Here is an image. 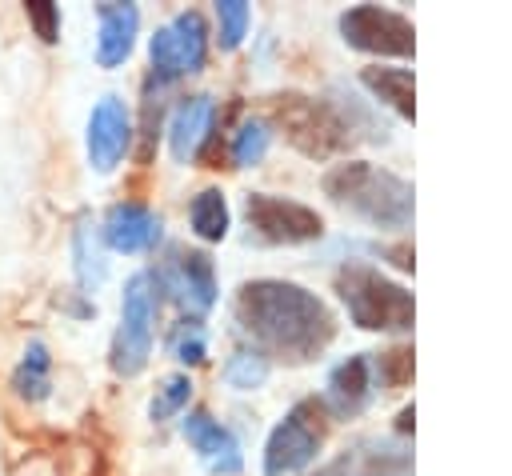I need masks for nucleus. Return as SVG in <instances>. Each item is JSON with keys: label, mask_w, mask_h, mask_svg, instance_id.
I'll return each instance as SVG.
<instances>
[{"label": "nucleus", "mask_w": 512, "mask_h": 476, "mask_svg": "<svg viewBox=\"0 0 512 476\" xmlns=\"http://www.w3.org/2000/svg\"><path fill=\"white\" fill-rule=\"evenodd\" d=\"M236 320L260 348L296 364L320 356L336 336L328 304L292 280H248L236 292Z\"/></svg>", "instance_id": "obj_1"}, {"label": "nucleus", "mask_w": 512, "mask_h": 476, "mask_svg": "<svg viewBox=\"0 0 512 476\" xmlns=\"http://www.w3.org/2000/svg\"><path fill=\"white\" fill-rule=\"evenodd\" d=\"M324 192L376 228H404L416 212V192L404 176L368 160H344L324 176Z\"/></svg>", "instance_id": "obj_2"}, {"label": "nucleus", "mask_w": 512, "mask_h": 476, "mask_svg": "<svg viewBox=\"0 0 512 476\" xmlns=\"http://www.w3.org/2000/svg\"><path fill=\"white\" fill-rule=\"evenodd\" d=\"M336 292L364 332H408L416 320V300L404 284L388 280L372 264H344L336 272Z\"/></svg>", "instance_id": "obj_3"}, {"label": "nucleus", "mask_w": 512, "mask_h": 476, "mask_svg": "<svg viewBox=\"0 0 512 476\" xmlns=\"http://www.w3.org/2000/svg\"><path fill=\"white\" fill-rule=\"evenodd\" d=\"M324 432H328V412L316 396L308 400H296L284 420L272 428L268 444H264V476H296L304 472L320 444H324Z\"/></svg>", "instance_id": "obj_4"}, {"label": "nucleus", "mask_w": 512, "mask_h": 476, "mask_svg": "<svg viewBox=\"0 0 512 476\" xmlns=\"http://www.w3.org/2000/svg\"><path fill=\"white\" fill-rule=\"evenodd\" d=\"M152 324H156V280L152 272H136L124 284L120 328L112 340V372L136 376L152 356Z\"/></svg>", "instance_id": "obj_5"}, {"label": "nucleus", "mask_w": 512, "mask_h": 476, "mask_svg": "<svg viewBox=\"0 0 512 476\" xmlns=\"http://www.w3.org/2000/svg\"><path fill=\"white\" fill-rule=\"evenodd\" d=\"M276 120L284 124L288 140L304 152V156H332L340 152L348 140H352V124L324 100H312V96H280L276 100Z\"/></svg>", "instance_id": "obj_6"}, {"label": "nucleus", "mask_w": 512, "mask_h": 476, "mask_svg": "<svg viewBox=\"0 0 512 476\" xmlns=\"http://www.w3.org/2000/svg\"><path fill=\"white\" fill-rule=\"evenodd\" d=\"M344 44L372 56H412L416 52V28L408 16L380 8V4H356L340 16Z\"/></svg>", "instance_id": "obj_7"}, {"label": "nucleus", "mask_w": 512, "mask_h": 476, "mask_svg": "<svg viewBox=\"0 0 512 476\" xmlns=\"http://www.w3.org/2000/svg\"><path fill=\"white\" fill-rule=\"evenodd\" d=\"M148 56H152V76L160 84H168L176 76H188V72H200L204 56H208V24H204V16L188 8L172 24L156 28V36L148 44Z\"/></svg>", "instance_id": "obj_8"}, {"label": "nucleus", "mask_w": 512, "mask_h": 476, "mask_svg": "<svg viewBox=\"0 0 512 476\" xmlns=\"http://www.w3.org/2000/svg\"><path fill=\"white\" fill-rule=\"evenodd\" d=\"M244 216L264 244H308V240H320L324 232V220L316 208L272 196V192H252L244 200Z\"/></svg>", "instance_id": "obj_9"}, {"label": "nucleus", "mask_w": 512, "mask_h": 476, "mask_svg": "<svg viewBox=\"0 0 512 476\" xmlns=\"http://www.w3.org/2000/svg\"><path fill=\"white\" fill-rule=\"evenodd\" d=\"M156 284L168 288V296L192 312V316H204L212 304H216V272H212V260L196 248H180L172 244L168 248V260L160 264V272H152Z\"/></svg>", "instance_id": "obj_10"}, {"label": "nucleus", "mask_w": 512, "mask_h": 476, "mask_svg": "<svg viewBox=\"0 0 512 476\" xmlns=\"http://www.w3.org/2000/svg\"><path fill=\"white\" fill-rule=\"evenodd\" d=\"M316 476H412V452L392 436H360Z\"/></svg>", "instance_id": "obj_11"}, {"label": "nucleus", "mask_w": 512, "mask_h": 476, "mask_svg": "<svg viewBox=\"0 0 512 476\" xmlns=\"http://www.w3.org/2000/svg\"><path fill=\"white\" fill-rule=\"evenodd\" d=\"M132 144V116L120 96H104L88 116V160L96 172H112Z\"/></svg>", "instance_id": "obj_12"}, {"label": "nucleus", "mask_w": 512, "mask_h": 476, "mask_svg": "<svg viewBox=\"0 0 512 476\" xmlns=\"http://www.w3.org/2000/svg\"><path fill=\"white\" fill-rule=\"evenodd\" d=\"M376 396V376H372V360L368 356H348L328 372V392H324V412L348 420L360 416Z\"/></svg>", "instance_id": "obj_13"}, {"label": "nucleus", "mask_w": 512, "mask_h": 476, "mask_svg": "<svg viewBox=\"0 0 512 476\" xmlns=\"http://www.w3.org/2000/svg\"><path fill=\"white\" fill-rule=\"evenodd\" d=\"M184 436H188V444L196 448V456L204 460L208 472H216V476H236V472L244 468L240 440H236L220 420H212L204 408L188 412V420H184Z\"/></svg>", "instance_id": "obj_14"}, {"label": "nucleus", "mask_w": 512, "mask_h": 476, "mask_svg": "<svg viewBox=\"0 0 512 476\" xmlns=\"http://www.w3.org/2000/svg\"><path fill=\"white\" fill-rule=\"evenodd\" d=\"M100 232H104V244L116 248V252H144V248H152L164 236V224H160V216L148 204L124 200V204L108 208Z\"/></svg>", "instance_id": "obj_15"}, {"label": "nucleus", "mask_w": 512, "mask_h": 476, "mask_svg": "<svg viewBox=\"0 0 512 476\" xmlns=\"http://www.w3.org/2000/svg\"><path fill=\"white\" fill-rule=\"evenodd\" d=\"M100 16V40H96V60L100 68H116L128 60L132 44H136V28H140V12L136 4H96Z\"/></svg>", "instance_id": "obj_16"}, {"label": "nucleus", "mask_w": 512, "mask_h": 476, "mask_svg": "<svg viewBox=\"0 0 512 476\" xmlns=\"http://www.w3.org/2000/svg\"><path fill=\"white\" fill-rule=\"evenodd\" d=\"M212 116H216V108H212L208 96H188V100L176 104V112L168 120V148L180 164H188L200 152V144L212 132Z\"/></svg>", "instance_id": "obj_17"}, {"label": "nucleus", "mask_w": 512, "mask_h": 476, "mask_svg": "<svg viewBox=\"0 0 512 476\" xmlns=\"http://www.w3.org/2000/svg\"><path fill=\"white\" fill-rule=\"evenodd\" d=\"M360 80H364V88L380 100V104H388L400 120H412L416 116V84H412V72L408 68H364L360 72Z\"/></svg>", "instance_id": "obj_18"}, {"label": "nucleus", "mask_w": 512, "mask_h": 476, "mask_svg": "<svg viewBox=\"0 0 512 476\" xmlns=\"http://www.w3.org/2000/svg\"><path fill=\"white\" fill-rule=\"evenodd\" d=\"M188 220H192V232L208 244L224 240L228 236V200L220 188H204L192 196V208H188Z\"/></svg>", "instance_id": "obj_19"}, {"label": "nucleus", "mask_w": 512, "mask_h": 476, "mask_svg": "<svg viewBox=\"0 0 512 476\" xmlns=\"http://www.w3.org/2000/svg\"><path fill=\"white\" fill-rule=\"evenodd\" d=\"M48 368H52L48 348H44L40 340H32V344L24 348V360H20L16 376H12V388H16L24 400H44V396H48Z\"/></svg>", "instance_id": "obj_20"}, {"label": "nucleus", "mask_w": 512, "mask_h": 476, "mask_svg": "<svg viewBox=\"0 0 512 476\" xmlns=\"http://www.w3.org/2000/svg\"><path fill=\"white\" fill-rule=\"evenodd\" d=\"M72 252H76V280L84 292H96L100 280H104V256H100V244H96V232L88 220L76 224V236H72Z\"/></svg>", "instance_id": "obj_21"}, {"label": "nucleus", "mask_w": 512, "mask_h": 476, "mask_svg": "<svg viewBox=\"0 0 512 476\" xmlns=\"http://www.w3.org/2000/svg\"><path fill=\"white\" fill-rule=\"evenodd\" d=\"M264 380H268V356H264V352L240 348V352L228 356V364H224V384L248 392V388H260Z\"/></svg>", "instance_id": "obj_22"}, {"label": "nucleus", "mask_w": 512, "mask_h": 476, "mask_svg": "<svg viewBox=\"0 0 512 476\" xmlns=\"http://www.w3.org/2000/svg\"><path fill=\"white\" fill-rule=\"evenodd\" d=\"M188 400H192V380H188L184 372H172V376L160 380L156 396L148 400V416H152V420H168V416H176L180 408H188Z\"/></svg>", "instance_id": "obj_23"}, {"label": "nucleus", "mask_w": 512, "mask_h": 476, "mask_svg": "<svg viewBox=\"0 0 512 476\" xmlns=\"http://www.w3.org/2000/svg\"><path fill=\"white\" fill-rule=\"evenodd\" d=\"M268 140H272V132H268V124L264 120H244L236 132H232V160L244 168V164H260L264 160V152H268Z\"/></svg>", "instance_id": "obj_24"}, {"label": "nucleus", "mask_w": 512, "mask_h": 476, "mask_svg": "<svg viewBox=\"0 0 512 476\" xmlns=\"http://www.w3.org/2000/svg\"><path fill=\"white\" fill-rule=\"evenodd\" d=\"M216 20H220V48L224 52H232V48H240V40H244V32H248V24H252V12H248V4L244 0H220L216 4Z\"/></svg>", "instance_id": "obj_25"}, {"label": "nucleus", "mask_w": 512, "mask_h": 476, "mask_svg": "<svg viewBox=\"0 0 512 476\" xmlns=\"http://www.w3.org/2000/svg\"><path fill=\"white\" fill-rule=\"evenodd\" d=\"M372 372L380 376V388L384 392H396L412 380V348H388L380 352V360L372 364Z\"/></svg>", "instance_id": "obj_26"}, {"label": "nucleus", "mask_w": 512, "mask_h": 476, "mask_svg": "<svg viewBox=\"0 0 512 476\" xmlns=\"http://www.w3.org/2000/svg\"><path fill=\"white\" fill-rule=\"evenodd\" d=\"M172 356L184 364H200L208 356V336H204L200 320H180V328L172 332Z\"/></svg>", "instance_id": "obj_27"}, {"label": "nucleus", "mask_w": 512, "mask_h": 476, "mask_svg": "<svg viewBox=\"0 0 512 476\" xmlns=\"http://www.w3.org/2000/svg\"><path fill=\"white\" fill-rule=\"evenodd\" d=\"M24 12H28L32 28H36V36H40L44 44H56V40H60V8H56V4H48V0H28Z\"/></svg>", "instance_id": "obj_28"}]
</instances>
